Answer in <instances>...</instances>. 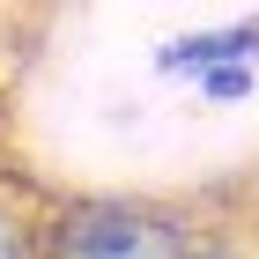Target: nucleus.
Masks as SVG:
<instances>
[{"instance_id": "20e7f679", "label": "nucleus", "mask_w": 259, "mask_h": 259, "mask_svg": "<svg viewBox=\"0 0 259 259\" xmlns=\"http://www.w3.org/2000/svg\"><path fill=\"white\" fill-rule=\"evenodd\" d=\"M252 81H259V60H222V67H200L193 89L207 104H237V97H252Z\"/></svg>"}, {"instance_id": "7ed1b4c3", "label": "nucleus", "mask_w": 259, "mask_h": 259, "mask_svg": "<svg viewBox=\"0 0 259 259\" xmlns=\"http://www.w3.org/2000/svg\"><path fill=\"white\" fill-rule=\"evenodd\" d=\"M45 207L30 185H0V259H37L45 252Z\"/></svg>"}, {"instance_id": "f03ea898", "label": "nucleus", "mask_w": 259, "mask_h": 259, "mask_svg": "<svg viewBox=\"0 0 259 259\" xmlns=\"http://www.w3.org/2000/svg\"><path fill=\"white\" fill-rule=\"evenodd\" d=\"M222 60H259V15H237L222 30H193V37H170L156 52V74H200V67Z\"/></svg>"}, {"instance_id": "f257e3e1", "label": "nucleus", "mask_w": 259, "mask_h": 259, "mask_svg": "<svg viewBox=\"0 0 259 259\" xmlns=\"http://www.w3.org/2000/svg\"><path fill=\"white\" fill-rule=\"evenodd\" d=\"M37 259H193V215L163 200H52Z\"/></svg>"}]
</instances>
